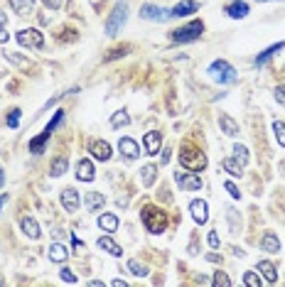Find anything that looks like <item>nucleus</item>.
Instances as JSON below:
<instances>
[{
    "label": "nucleus",
    "mask_w": 285,
    "mask_h": 287,
    "mask_svg": "<svg viewBox=\"0 0 285 287\" xmlns=\"http://www.w3.org/2000/svg\"><path fill=\"white\" fill-rule=\"evenodd\" d=\"M180 165L185 167V170H190V172H202L204 167H207V155L202 153L199 148H194V145H182V153H180Z\"/></svg>",
    "instance_id": "nucleus-1"
},
{
    "label": "nucleus",
    "mask_w": 285,
    "mask_h": 287,
    "mask_svg": "<svg viewBox=\"0 0 285 287\" xmlns=\"http://www.w3.org/2000/svg\"><path fill=\"white\" fill-rule=\"evenodd\" d=\"M140 219H143V226L150 233H162L167 229V213L162 209H157V206H145L143 213H140Z\"/></svg>",
    "instance_id": "nucleus-2"
},
{
    "label": "nucleus",
    "mask_w": 285,
    "mask_h": 287,
    "mask_svg": "<svg viewBox=\"0 0 285 287\" xmlns=\"http://www.w3.org/2000/svg\"><path fill=\"white\" fill-rule=\"evenodd\" d=\"M202 32H204V22L202 20H192L185 27L172 30L170 37H172V42H194V39L202 37Z\"/></svg>",
    "instance_id": "nucleus-3"
},
{
    "label": "nucleus",
    "mask_w": 285,
    "mask_h": 287,
    "mask_svg": "<svg viewBox=\"0 0 285 287\" xmlns=\"http://www.w3.org/2000/svg\"><path fill=\"white\" fill-rule=\"evenodd\" d=\"M126 20H128V3L126 0H121V3H116V8L111 10V15L106 20V35H118V30L126 25Z\"/></svg>",
    "instance_id": "nucleus-4"
},
{
    "label": "nucleus",
    "mask_w": 285,
    "mask_h": 287,
    "mask_svg": "<svg viewBox=\"0 0 285 287\" xmlns=\"http://www.w3.org/2000/svg\"><path fill=\"white\" fill-rule=\"evenodd\" d=\"M209 74L216 81H221V84H231V81H236V71H234V66L224 61V59H216L214 64L209 66Z\"/></svg>",
    "instance_id": "nucleus-5"
},
{
    "label": "nucleus",
    "mask_w": 285,
    "mask_h": 287,
    "mask_svg": "<svg viewBox=\"0 0 285 287\" xmlns=\"http://www.w3.org/2000/svg\"><path fill=\"white\" fill-rule=\"evenodd\" d=\"M15 37H18V42L22 47H30V49H42V47H44V35H42L39 30H35V27L20 30Z\"/></svg>",
    "instance_id": "nucleus-6"
},
{
    "label": "nucleus",
    "mask_w": 285,
    "mask_h": 287,
    "mask_svg": "<svg viewBox=\"0 0 285 287\" xmlns=\"http://www.w3.org/2000/svg\"><path fill=\"white\" fill-rule=\"evenodd\" d=\"M175 182L182 184V189H190V191H197L202 189V177L197 172H175Z\"/></svg>",
    "instance_id": "nucleus-7"
},
{
    "label": "nucleus",
    "mask_w": 285,
    "mask_h": 287,
    "mask_svg": "<svg viewBox=\"0 0 285 287\" xmlns=\"http://www.w3.org/2000/svg\"><path fill=\"white\" fill-rule=\"evenodd\" d=\"M140 18L150 20V22H165L167 18H172L165 8H157V5H143L140 8Z\"/></svg>",
    "instance_id": "nucleus-8"
},
{
    "label": "nucleus",
    "mask_w": 285,
    "mask_h": 287,
    "mask_svg": "<svg viewBox=\"0 0 285 287\" xmlns=\"http://www.w3.org/2000/svg\"><path fill=\"white\" fill-rule=\"evenodd\" d=\"M190 211H192V219H194V224H207V219H209V206H207V201L204 199H194L190 204Z\"/></svg>",
    "instance_id": "nucleus-9"
},
{
    "label": "nucleus",
    "mask_w": 285,
    "mask_h": 287,
    "mask_svg": "<svg viewBox=\"0 0 285 287\" xmlns=\"http://www.w3.org/2000/svg\"><path fill=\"white\" fill-rule=\"evenodd\" d=\"M89 153L94 155V160H98V162H108L111 160V145L106 140H94L89 145Z\"/></svg>",
    "instance_id": "nucleus-10"
},
{
    "label": "nucleus",
    "mask_w": 285,
    "mask_h": 287,
    "mask_svg": "<svg viewBox=\"0 0 285 287\" xmlns=\"http://www.w3.org/2000/svg\"><path fill=\"white\" fill-rule=\"evenodd\" d=\"M160 145H162V133L150 130V133L143 135V148H145V155H157V153H160Z\"/></svg>",
    "instance_id": "nucleus-11"
},
{
    "label": "nucleus",
    "mask_w": 285,
    "mask_h": 287,
    "mask_svg": "<svg viewBox=\"0 0 285 287\" xmlns=\"http://www.w3.org/2000/svg\"><path fill=\"white\" fill-rule=\"evenodd\" d=\"M79 204H81V199H79V191L72 189V187H67V189L62 191V206L64 211H79Z\"/></svg>",
    "instance_id": "nucleus-12"
},
{
    "label": "nucleus",
    "mask_w": 285,
    "mask_h": 287,
    "mask_svg": "<svg viewBox=\"0 0 285 287\" xmlns=\"http://www.w3.org/2000/svg\"><path fill=\"white\" fill-rule=\"evenodd\" d=\"M94 162L91 160H79L76 162V179L79 182H94Z\"/></svg>",
    "instance_id": "nucleus-13"
},
{
    "label": "nucleus",
    "mask_w": 285,
    "mask_h": 287,
    "mask_svg": "<svg viewBox=\"0 0 285 287\" xmlns=\"http://www.w3.org/2000/svg\"><path fill=\"white\" fill-rule=\"evenodd\" d=\"M199 10V3L197 0H182V3H177L175 8L170 10L172 18H185V15H192V13H197Z\"/></svg>",
    "instance_id": "nucleus-14"
},
{
    "label": "nucleus",
    "mask_w": 285,
    "mask_h": 287,
    "mask_svg": "<svg viewBox=\"0 0 285 287\" xmlns=\"http://www.w3.org/2000/svg\"><path fill=\"white\" fill-rule=\"evenodd\" d=\"M118 150L126 155V160H138V155H140V148H138V142L133 137H121L118 140Z\"/></svg>",
    "instance_id": "nucleus-15"
},
{
    "label": "nucleus",
    "mask_w": 285,
    "mask_h": 287,
    "mask_svg": "<svg viewBox=\"0 0 285 287\" xmlns=\"http://www.w3.org/2000/svg\"><path fill=\"white\" fill-rule=\"evenodd\" d=\"M103 204H106L103 194H98V191H86V194H84V206H86V211L103 209Z\"/></svg>",
    "instance_id": "nucleus-16"
},
{
    "label": "nucleus",
    "mask_w": 285,
    "mask_h": 287,
    "mask_svg": "<svg viewBox=\"0 0 285 287\" xmlns=\"http://www.w3.org/2000/svg\"><path fill=\"white\" fill-rule=\"evenodd\" d=\"M98 248L106 250V253H108V255H113V258H121V255H123V248L116 243L111 236H101V238H98Z\"/></svg>",
    "instance_id": "nucleus-17"
},
{
    "label": "nucleus",
    "mask_w": 285,
    "mask_h": 287,
    "mask_svg": "<svg viewBox=\"0 0 285 287\" xmlns=\"http://www.w3.org/2000/svg\"><path fill=\"white\" fill-rule=\"evenodd\" d=\"M20 229L27 238H39V224L32 219V216H22L20 219Z\"/></svg>",
    "instance_id": "nucleus-18"
},
{
    "label": "nucleus",
    "mask_w": 285,
    "mask_h": 287,
    "mask_svg": "<svg viewBox=\"0 0 285 287\" xmlns=\"http://www.w3.org/2000/svg\"><path fill=\"white\" fill-rule=\"evenodd\" d=\"M261 248L268 250V253H280V238L273 231H266L263 238H261Z\"/></svg>",
    "instance_id": "nucleus-19"
},
{
    "label": "nucleus",
    "mask_w": 285,
    "mask_h": 287,
    "mask_svg": "<svg viewBox=\"0 0 285 287\" xmlns=\"http://www.w3.org/2000/svg\"><path fill=\"white\" fill-rule=\"evenodd\" d=\"M226 15L234 20H241L248 15V5L244 3V0H234V3H229L226 5Z\"/></svg>",
    "instance_id": "nucleus-20"
},
{
    "label": "nucleus",
    "mask_w": 285,
    "mask_h": 287,
    "mask_svg": "<svg viewBox=\"0 0 285 287\" xmlns=\"http://www.w3.org/2000/svg\"><path fill=\"white\" fill-rule=\"evenodd\" d=\"M285 47V42H278V44H273V47H268V49H263L258 57H256V66H266L268 61L273 59V54H278L280 49Z\"/></svg>",
    "instance_id": "nucleus-21"
},
{
    "label": "nucleus",
    "mask_w": 285,
    "mask_h": 287,
    "mask_svg": "<svg viewBox=\"0 0 285 287\" xmlns=\"http://www.w3.org/2000/svg\"><path fill=\"white\" fill-rule=\"evenodd\" d=\"M47 142H49V133H44V130H42L37 137H32V140H30L27 150H30L32 155H39V153H44V145H47Z\"/></svg>",
    "instance_id": "nucleus-22"
},
{
    "label": "nucleus",
    "mask_w": 285,
    "mask_h": 287,
    "mask_svg": "<svg viewBox=\"0 0 285 287\" xmlns=\"http://www.w3.org/2000/svg\"><path fill=\"white\" fill-rule=\"evenodd\" d=\"M10 8L15 10V15H32L35 0H10Z\"/></svg>",
    "instance_id": "nucleus-23"
},
{
    "label": "nucleus",
    "mask_w": 285,
    "mask_h": 287,
    "mask_svg": "<svg viewBox=\"0 0 285 287\" xmlns=\"http://www.w3.org/2000/svg\"><path fill=\"white\" fill-rule=\"evenodd\" d=\"M98 229L106 231V233H113V231H118V219L113 213H101L98 216Z\"/></svg>",
    "instance_id": "nucleus-24"
},
{
    "label": "nucleus",
    "mask_w": 285,
    "mask_h": 287,
    "mask_svg": "<svg viewBox=\"0 0 285 287\" xmlns=\"http://www.w3.org/2000/svg\"><path fill=\"white\" fill-rule=\"evenodd\" d=\"M258 270H261V275L266 277L268 282H278V270H275V265L270 260H258Z\"/></svg>",
    "instance_id": "nucleus-25"
},
{
    "label": "nucleus",
    "mask_w": 285,
    "mask_h": 287,
    "mask_svg": "<svg viewBox=\"0 0 285 287\" xmlns=\"http://www.w3.org/2000/svg\"><path fill=\"white\" fill-rule=\"evenodd\" d=\"M67 258H69V248H67L64 243H52V248H49V260L64 263Z\"/></svg>",
    "instance_id": "nucleus-26"
},
{
    "label": "nucleus",
    "mask_w": 285,
    "mask_h": 287,
    "mask_svg": "<svg viewBox=\"0 0 285 287\" xmlns=\"http://www.w3.org/2000/svg\"><path fill=\"white\" fill-rule=\"evenodd\" d=\"M219 125H221V130H224L229 137H236V135H239V123H236L231 115H221V118H219Z\"/></svg>",
    "instance_id": "nucleus-27"
},
{
    "label": "nucleus",
    "mask_w": 285,
    "mask_h": 287,
    "mask_svg": "<svg viewBox=\"0 0 285 287\" xmlns=\"http://www.w3.org/2000/svg\"><path fill=\"white\" fill-rule=\"evenodd\" d=\"M155 177H157V167H155V165H145V167L140 170V182H143V187H152V184H155Z\"/></svg>",
    "instance_id": "nucleus-28"
},
{
    "label": "nucleus",
    "mask_w": 285,
    "mask_h": 287,
    "mask_svg": "<svg viewBox=\"0 0 285 287\" xmlns=\"http://www.w3.org/2000/svg\"><path fill=\"white\" fill-rule=\"evenodd\" d=\"M221 167H224L231 177H241V170H244V165H241L236 157H226V160L221 162Z\"/></svg>",
    "instance_id": "nucleus-29"
},
{
    "label": "nucleus",
    "mask_w": 285,
    "mask_h": 287,
    "mask_svg": "<svg viewBox=\"0 0 285 287\" xmlns=\"http://www.w3.org/2000/svg\"><path fill=\"white\" fill-rule=\"evenodd\" d=\"M67 167H69V160H67L64 155H59L57 160L52 162V167H49V174H52V177H62V174L67 172Z\"/></svg>",
    "instance_id": "nucleus-30"
},
{
    "label": "nucleus",
    "mask_w": 285,
    "mask_h": 287,
    "mask_svg": "<svg viewBox=\"0 0 285 287\" xmlns=\"http://www.w3.org/2000/svg\"><path fill=\"white\" fill-rule=\"evenodd\" d=\"M211 285H214V287H229V285H231V280H229V275L224 272V270H216V272H214Z\"/></svg>",
    "instance_id": "nucleus-31"
},
{
    "label": "nucleus",
    "mask_w": 285,
    "mask_h": 287,
    "mask_svg": "<svg viewBox=\"0 0 285 287\" xmlns=\"http://www.w3.org/2000/svg\"><path fill=\"white\" fill-rule=\"evenodd\" d=\"M128 123H131V115L126 113V111H118V113H113V118H111V125H113V128L128 125Z\"/></svg>",
    "instance_id": "nucleus-32"
},
{
    "label": "nucleus",
    "mask_w": 285,
    "mask_h": 287,
    "mask_svg": "<svg viewBox=\"0 0 285 287\" xmlns=\"http://www.w3.org/2000/svg\"><path fill=\"white\" fill-rule=\"evenodd\" d=\"M234 157H236L241 165H248V160H251V155H248V148H244V145H234Z\"/></svg>",
    "instance_id": "nucleus-33"
},
{
    "label": "nucleus",
    "mask_w": 285,
    "mask_h": 287,
    "mask_svg": "<svg viewBox=\"0 0 285 287\" xmlns=\"http://www.w3.org/2000/svg\"><path fill=\"white\" fill-rule=\"evenodd\" d=\"M128 270L133 272L135 277H145V275H148V268H145L143 263H138V260H128Z\"/></svg>",
    "instance_id": "nucleus-34"
},
{
    "label": "nucleus",
    "mask_w": 285,
    "mask_h": 287,
    "mask_svg": "<svg viewBox=\"0 0 285 287\" xmlns=\"http://www.w3.org/2000/svg\"><path fill=\"white\" fill-rule=\"evenodd\" d=\"M273 133H275V140H278V142L285 148V123L275 120V123H273Z\"/></svg>",
    "instance_id": "nucleus-35"
},
{
    "label": "nucleus",
    "mask_w": 285,
    "mask_h": 287,
    "mask_svg": "<svg viewBox=\"0 0 285 287\" xmlns=\"http://www.w3.org/2000/svg\"><path fill=\"white\" fill-rule=\"evenodd\" d=\"M131 52V47H116V49H111L108 54H106V61H113V59H121V57H126Z\"/></svg>",
    "instance_id": "nucleus-36"
},
{
    "label": "nucleus",
    "mask_w": 285,
    "mask_h": 287,
    "mask_svg": "<svg viewBox=\"0 0 285 287\" xmlns=\"http://www.w3.org/2000/svg\"><path fill=\"white\" fill-rule=\"evenodd\" d=\"M62 120H64V111H57V113L52 115V120L47 123V128H44V133H49V135H52V130L57 128V125H59V123H62Z\"/></svg>",
    "instance_id": "nucleus-37"
},
{
    "label": "nucleus",
    "mask_w": 285,
    "mask_h": 287,
    "mask_svg": "<svg viewBox=\"0 0 285 287\" xmlns=\"http://www.w3.org/2000/svg\"><path fill=\"white\" fill-rule=\"evenodd\" d=\"M20 113H22L20 108H13V111L8 113V120H5V125H8V128H18V123H20Z\"/></svg>",
    "instance_id": "nucleus-38"
},
{
    "label": "nucleus",
    "mask_w": 285,
    "mask_h": 287,
    "mask_svg": "<svg viewBox=\"0 0 285 287\" xmlns=\"http://www.w3.org/2000/svg\"><path fill=\"white\" fill-rule=\"evenodd\" d=\"M244 282H246L248 287H261V277H258L256 272H246V275H244Z\"/></svg>",
    "instance_id": "nucleus-39"
},
{
    "label": "nucleus",
    "mask_w": 285,
    "mask_h": 287,
    "mask_svg": "<svg viewBox=\"0 0 285 287\" xmlns=\"http://www.w3.org/2000/svg\"><path fill=\"white\" fill-rule=\"evenodd\" d=\"M59 277H62L64 282H69V285H74V282H76V275L69 268H62V270H59Z\"/></svg>",
    "instance_id": "nucleus-40"
},
{
    "label": "nucleus",
    "mask_w": 285,
    "mask_h": 287,
    "mask_svg": "<svg viewBox=\"0 0 285 287\" xmlns=\"http://www.w3.org/2000/svg\"><path fill=\"white\" fill-rule=\"evenodd\" d=\"M42 5L49 8V10H59V8L64 5V0H42Z\"/></svg>",
    "instance_id": "nucleus-41"
},
{
    "label": "nucleus",
    "mask_w": 285,
    "mask_h": 287,
    "mask_svg": "<svg viewBox=\"0 0 285 287\" xmlns=\"http://www.w3.org/2000/svg\"><path fill=\"white\" fill-rule=\"evenodd\" d=\"M226 191L234 196V199H241V191H239V187H236L234 182H226Z\"/></svg>",
    "instance_id": "nucleus-42"
},
{
    "label": "nucleus",
    "mask_w": 285,
    "mask_h": 287,
    "mask_svg": "<svg viewBox=\"0 0 285 287\" xmlns=\"http://www.w3.org/2000/svg\"><path fill=\"white\" fill-rule=\"evenodd\" d=\"M275 101H278L280 106H285V86H278V89H275Z\"/></svg>",
    "instance_id": "nucleus-43"
},
{
    "label": "nucleus",
    "mask_w": 285,
    "mask_h": 287,
    "mask_svg": "<svg viewBox=\"0 0 285 287\" xmlns=\"http://www.w3.org/2000/svg\"><path fill=\"white\" fill-rule=\"evenodd\" d=\"M209 246L211 248H219V236H216V231H211L209 233Z\"/></svg>",
    "instance_id": "nucleus-44"
},
{
    "label": "nucleus",
    "mask_w": 285,
    "mask_h": 287,
    "mask_svg": "<svg viewBox=\"0 0 285 287\" xmlns=\"http://www.w3.org/2000/svg\"><path fill=\"white\" fill-rule=\"evenodd\" d=\"M72 246H74V250H79V253H81V250H86V246H84V243H81V241H79V238H72Z\"/></svg>",
    "instance_id": "nucleus-45"
},
{
    "label": "nucleus",
    "mask_w": 285,
    "mask_h": 287,
    "mask_svg": "<svg viewBox=\"0 0 285 287\" xmlns=\"http://www.w3.org/2000/svg\"><path fill=\"white\" fill-rule=\"evenodd\" d=\"M8 39H10V35H8L5 25H0V44H3V42H8Z\"/></svg>",
    "instance_id": "nucleus-46"
},
{
    "label": "nucleus",
    "mask_w": 285,
    "mask_h": 287,
    "mask_svg": "<svg viewBox=\"0 0 285 287\" xmlns=\"http://www.w3.org/2000/svg\"><path fill=\"white\" fill-rule=\"evenodd\" d=\"M111 285H113V287H128V282H126V280H121V277H118V280H113V282H111Z\"/></svg>",
    "instance_id": "nucleus-47"
},
{
    "label": "nucleus",
    "mask_w": 285,
    "mask_h": 287,
    "mask_svg": "<svg viewBox=\"0 0 285 287\" xmlns=\"http://www.w3.org/2000/svg\"><path fill=\"white\" fill-rule=\"evenodd\" d=\"M207 260H209V263H219V260H221V258H219V255H216V253H209V255H207Z\"/></svg>",
    "instance_id": "nucleus-48"
},
{
    "label": "nucleus",
    "mask_w": 285,
    "mask_h": 287,
    "mask_svg": "<svg viewBox=\"0 0 285 287\" xmlns=\"http://www.w3.org/2000/svg\"><path fill=\"white\" fill-rule=\"evenodd\" d=\"M167 162H170V150H165V153H162V165H167Z\"/></svg>",
    "instance_id": "nucleus-49"
},
{
    "label": "nucleus",
    "mask_w": 285,
    "mask_h": 287,
    "mask_svg": "<svg viewBox=\"0 0 285 287\" xmlns=\"http://www.w3.org/2000/svg\"><path fill=\"white\" fill-rule=\"evenodd\" d=\"M8 201V194H0V209H3V204Z\"/></svg>",
    "instance_id": "nucleus-50"
},
{
    "label": "nucleus",
    "mask_w": 285,
    "mask_h": 287,
    "mask_svg": "<svg viewBox=\"0 0 285 287\" xmlns=\"http://www.w3.org/2000/svg\"><path fill=\"white\" fill-rule=\"evenodd\" d=\"M3 184H5V172L0 170V187H3Z\"/></svg>",
    "instance_id": "nucleus-51"
},
{
    "label": "nucleus",
    "mask_w": 285,
    "mask_h": 287,
    "mask_svg": "<svg viewBox=\"0 0 285 287\" xmlns=\"http://www.w3.org/2000/svg\"><path fill=\"white\" fill-rule=\"evenodd\" d=\"M0 25H5V15L3 13H0Z\"/></svg>",
    "instance_id": "nucleus-52"
},
{
    "label": "nucleus",
    "mask_w": 285,
    "mask_h": 287,
    "mask_svg": "<svg viewBox=\"0 0 285 287\" xmlns=\"http://www.w3.org/2000/svg\"><path fill=\"white\" fill-rule=\"evenodd\" d=\"M0 285H3V280H0Z\"/></svg>",
    "instance_id": "nucleus-53"
},
{
    "label": "nucleus",
    "mask_w": 285,
    "mask_h": 287,
    "mask_svg": "<svg viewBox=\"0 0 285 287\" xmlns=\"http://www.w3.org/2000/svg\"><path fill=\"white\" fill-rule=\"evenodd\" d=\"M261 3H266V0H261Z\"/></svg>",
    "instance_id": "nucleus-54"
}]
</instances>
